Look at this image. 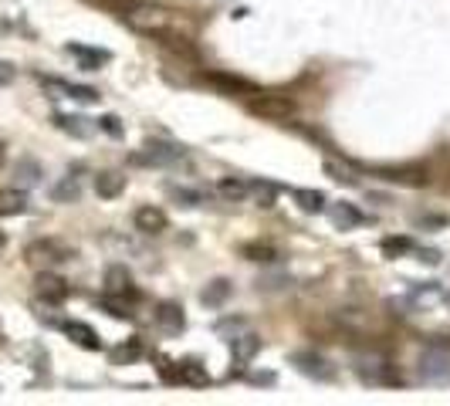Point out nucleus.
Returning a JSON list of instances; mask_svg holds the SVG:
<instances>
[{
    "mask_svg": "<svg viewBox=\"0 0 450 406\" xmlns=\"http://www.w3.org/2000/svg\"><path fill=\"white\" fill-rule=\"evenodd\" d=\"M41 88L51 92L54 99H78V102H99V92L95 88H85V85H72V81H61V78H44L38 75Z\"/></svg>",
    "mask_w": 450,
    "mask_h": 406,
    "instance_id": "nucleus-8",
    "label": "nucleus"
},
{
    "mask_svg": "<svg viewBox=\"0 0 450 406\" xmlns=\"http://www.w3.org/2000/svg\"><path fill=\"white\" fill-rule=\"evenodd\" d=\"M406 251H413L410 237H386V241H383V254H386V257H397V254H406Z\"/></svg>",
    "mask_w": 450,
    "mask_h": 406,
    "instance_id": "nucleus-30",
    "label": "nucleus"
},
{
    "mask_svg": "<svg viewBox=\"0 0 450 406\" xmlns=\"http://www.w3.org/2000/svg\"><path fill=\"white\" fill-rule=\"evenodd\" d=\"M108 3H129V7H133V3H139V0H108Z\"/></svg>",
    "mask_w": 450,
    "mask_h": 406,
    "instance_id": "nucleus-39",
    "label": "nucleus"
},
{
    "mask_svg": "<svg viewBox=\"0 0 450 406\" xmlns=\"http://www.w3.org/2000/svg\"><path fill=\"white\" fill-rule=\"evenodd\" d=\"M325 173H328V177L332 179H339V183H349V186H352V183H356V173H359V166H356V163H349V159H342V163H339V159H325Z\"/></svg>",
    "mask_w": 450,
    "mask_h": 406,
    "instance_id": "nucleus-20",
    "label": "nucleus"
},
{
    "mask_svg": "<svg viewBox=\"0 0 450 406\" xmlns=\"http://www.w3.org/2000/svg\"><path fill=\"white\" fill-rule=\"evenodd\" d=\"M292 366H298V373H305V376H312V380H318V382H332V380H335L332 362H328V359H322L318 352H294L292 355Z\"/></svg>",
    "mask_w": 450,
    "mask_h": 406,
    "instance_id": "nucleus-7",
    "label": "nucleus"
},
{
    "mask_svg": "<svg viewBox=\"0 0 450 406\" xmlns=\"http://www.w3.org/2000/svg\"><path fill=\"white\" fill-rule=\"evenodd\" d=\"M372 173H379L390 183H403V186H426L430 183V170L424 163H406V166H372Z\"/></svg>",
    "mask_w": 450,
    "mask_h": 406,
    "instance_id": "nucleus-5",
    "label": "nucleus"
},
{
    "mask_svg": "<svg viewBox=\"0 0 450 406\" xmlns=\"http://www.w3.org/2000/svg\"><path fill=\"white\" fill-rule=\"evenodd\" d=\"M51 197H54L58 203H72V200H78V197H81L78 179H75V177H65V179H61V183H58V186L51 190Z\"/></svg>",
    "mask_w": 450,
    "mask_h": 406,
    "instance_id": "nucleus-28",
    "label": "nucleus"
},
{
    "mask_svg": "<svg viewBox=\"0 0 450 406\" xmlns=\"http://www.w3.org/2000/svg\"><path fill=\"white\" fill-rule=\"evenodd\" d=\"M14 75H17V68H14L10 61H0V85H10Z\"/></svg>",
    "mask_w": 450,
    "mask_h": 406,
    "instance_id": "nucleus-35",
    "label": "nucleus"
},
{
    "mask_svg": "<svg viewBox=\"0 0 450 406\" xmlns=\"http://www.w3.org/2000/svg\"><path fill=\"white\" fill-rule=\"evenodd\" d=\"M68 54H75L81 65L88 68V72H95L99 65H106V61H112V54L108 51H102V48H85V44H68Z\"/></svg>",
    "mask_w": 450,
    "mask_h": 406,
    "instance_id": "nucleus-17",
    "label": "nucleus"
},
{
    "mask_svg": "<svg viewBox=\"0 0 450 406\" xmlns=\"http://www.w3.org/2000/svg\"><path fill=\"white\" fill-rule=\"evenodd\" d=\"M217 193L227 197V200H244V197H247V183H240V179H220V183H217Z\"/></svg>",
    "mask_w": 450,
    "mask_h": 406,
    "instance_id": "nucleus-29",
    "label": "nucleus"
},
{
    "mask_svg": "<svg viewBox=\"0 0 450 406\" xmlns=\"http://www.w3.org/2000/svg\"><path fill=\"white\" fill-rule=\"evenodd\" d=\"M106 295H115V298H135L133 275L126 271V264H108L106 268Z\"/></svg>",
    "mask_w": 450,
    "mask_h": 406,
    "instance_id": "nucleus-10",
    "label": "nucleus"
},
{
    "mask_svg": "<svg viewBox=\"0 0 450 406\" xmlns=\"http://www.w3.org/2000/svg\"><path fill=\"white\" fill-rule=\"evenodd\" d=\"M332 220H335V224H339V227L345 230V227H359V224H362L366 217H362V213H359L356 206H349V203H339V206L332 210Z\"/></svg>",
    "mask_w": 450,
    "mask_h": 406,
    "instance_id": "nucleus-27",
    "label": "nucleus"
},
{
    "mask_svg": "<svg viewBox=\"0 0 450 406\" xmlns=\"http://www.w3.org/2000/svg\"><path fill=\"white\" fill-rule=\"evenodd\" d=\"M3 247H7V234L0 230V251H3Z\"/></svg>",
    "mask_w": 450,
    "mask_h": 406,
    "instance_id": "nucleus-38",
    "label": "nucleus"
},
{
    "mask_svg": "<svg viewBox=\"0 0 450 406\" xmlns=\"http://www.w3.org/2000/svg\"><path fill=\"white\" fill-rule=\"evenodd\" d=\"M61 329H65V335H68L72 342H78L81 349H92V352H95V349H102V342H99V335H95V332L88 329L85 322H65Z\"/></svg>",
    "mask_w": 450,
    "mask_h": 406,
    "instance_id": "nucleus-16",
    "label": "nucleus"
},
{
    "mask_svg": "<svg viewBox=\"0 0 450 406\" xmlns=\"http://www.w3.org/2000/svg\"><path fill=\"white\" fill-rule=\"evenodd\" d=\"M231 298V281L227 278H217V281H210L203 291H200V302L203 304H210V308H217V304H224Z\"/></svg>",
    "mask_w": 450,
    "mask_h": 406,
    "instance_id": "nucleus-19",
    "label": "nucleus"
},
{
    "mask_svg": "<svg viewBox=\"0 0 450 406\" xmlns=\"http://www.w3.org/2000/svg\"><path fill=\"white\" fill-rule=\"evenodd\" d=\"M244 257L247 261H261V264H274V261H281V251L278 247H271V244H244Z\"/></svg>",
    "mask_w": 450,
    "mask_h": 406,
    "instance_id": "nucleus-25",
    "label": "nucleus"
},
{
    "mask_svg": "<svg viewBox=\"0 0 450 406\" xmlns=\"http://www.w3.org/2000/svg\"><path fill=\"white\" fill-rule=\"evenodd\" d=\"M133 224H135V230H142V234H162V230L169 227V217H166L159 206H139Z\"/></svg>",
    "mask_w": 450,
    "mask_h": 406,
    "instance_id": "nucleus-13",
    "label": "nucleus"
},
{
    "mask_svg": "<svg viewBox=\"0 0 450 406\" xmlns=\"http://www.w3.org/2000/svg\"><path fill=\"white\" fill-rule=\"evenodd\" d=\"M142 349H146V346H142V339H133L129 346L115 349V352H112V359H115V362H122V359L129 362V359H135V355H142Z\"/></svg>",
    "mask_w": 450,
    "mask_h": 406,
    "instance_id": "nucleus-31",
    "label": "nucleus"
},
{
    "mask_svg": "<svg viewBox=\"0 0 450 406\" xmlns=\"http://www.w3.org/2000/svg\"><path fill=\"white\" fill-rule=\"evenodd\" d=\"M34 288H38V298H44V302H65L68 295H72V288H68V281L51 275V271H41L38 281H34Z\"/></svg>",
    "mask_w": 450,
    "mask_h": 406,
    "instance_id": "nucleus-11",
    "label": "nucleus"
},
{
    "mask_svg": "<svg viewBox=\"0 0 450 406\" xmlns=\"http://www.w3.org/2000/svg\"><path fill=\"white\" fill-rule=\"evenodd\" d=\"M420 376L424 382H450V359L440 349L420 355Z\"/></svg>",
    "mask_w": 450,
    "mask_h": 406,
    "instance_id": "nucleus-9",
    "label": "nucleus"
},
{
    "mask_svg": "<svg viewBox=\"0 0 450 406\" xmlns=\"http://www.w3.org/2000/svg\"><path fill=\"white\" fill-rule=\"evenodd\" d=\"M247 108L254 112V115H261L267 122H288L294 115V102L288 95H278V92H261V95H254V99L247 102Z\"/></svg>",
    "mask_w": 450,
    "mask_h": 406,
    "instance_id": "nucleus-4",
    "label": "nucleus"
},
{
    "mask_svg": "<svg viewBox=\"0 0 450 406\" xmlns=\"http://www.w3.org/2000/svg\"><path fill=\"white\" fill-rule=\"evenodd\" d=\"M292 197L305 213H322L325 210V193H318V190H292Z\"/></svg>",
    "mask_w": 450,
    "mask_h": 406,
    "instance_id": "nucleus-23",
    "label": "nucleus"
},
{
    "mask_svg": "<svg viewBox=\"0 0 450 406\" xmlns=\"http://www.w3.org/2000/svg\"><path fill=\"white\" fill-rule=\"evenodd\" d=\"M447 304H450V295H447Z\"/></svg>",
    "mask_w": 450,
    "mask_h": 406,
    "instance_id": "nucleus-40",
    "label": "nucleus"
},
{
    "mask_svg": "<svg viewBox=\"0 0 450 406\" xmlns=\"http://www.w3.org/2000/svg\"><path fill=\"white\" fill-rule=\"evenodd\" d=\"M153 318H156V325L162 332H169V335H176V332H183L186 318H183V308L176 302H159L156 311H153Z\"/></svg>",
    "mask_w": 450,
    "mask_h": 406,
    "instance_id": "nucleus-12",
    "label": "nucleus"
},
{
    "mask_svg": "<svg viewBox=\"0 0 450 406\" xmlns=\"http://www.w3.org/2000/svg\"><path fill=\"white\" fill-rule=\"evenodd\" d=\"M126 24L139 31V34H149V38H159V34H166V31H173L176 24V17L169 14V10H162V7H146V3H133L126 14Z\"/></svg>",
    "mask_w": 450,
    "mask_h": 406,
    "instance_id": "nucleus-1",
    "label": "nucleus"
},
{
    "mask_svg": "<svg viewBox=\"0 0 450 406\" xmlns=\"http://www.w3.org/2000/svg\"><path fill=\"white\" fill-rule=\"evenodd\" d=\"M169 193H173L176 200H183V206H200V203H203V197H200V193H193V190H183V186H173Z\"/></svg>",
    "mask_w": 450,
    "mask_h": 406,
    "instance_id": "nucleus-33",
    "label": "nucleus"
},
{
    "mask_svg": "<svg viewBox=\"0 0 450 406\" xmlns=\"http://www.w3.org/2000/svg\"><path fill=\"white\" fill-rule=\"evenodd\" d=\"M14 177H17V186L24 190V186H38L41 183V166L34 163V159H21L17 166H14Z\"/></svg>",
    "mask_w": 450,
    "mask_h": 406,
    "instance_id": "nucleus-22",
    "label": "nucleus"
},
{
    "mask_svg": "<svg viewBox=\"0 0 450 406\" xmlns=\"http://www.w3.org/2000/svg\"><path fill=\"white\" fill-rule=\"evenodd\" d=\"M352 369H356V376L366 382V386H397V382H399L397 366H393L386 355H379V352L356 355Z\"/></svg>",
    "mask_w": 450,
    "mask_h": 406,
    "instance_id": "nucleus-2",
    "label": "nucleus"
},
{
    "mask_svg": "<svg viewBox=\"0 0 450 406\" xmlns=\"http://www.w3.org/2000/svg\"><path fill=\"white\" fill-rule=\"evenodd\" d=\"M183 159V146H169V143H146L142 152H135L133 163H149V166H173Z\"/></svg>",
    "mask_w": 450,
    "mask_h": 406,
    "instance_id": "nucleus-6",
    "label": "nucleus"
},
{
    "mask_svg": "<svg viewBox=\"0 0 450 406\" xmlns=\"http://www.w3.org/2000/svg\"><path fill=\"white\" fill-rule=\"evenodd\" d=\"M417 254H420V261H426V264H440V251H433V247H426V251L420 247Z\"/></svg>",
    "mask_w": 450,
    "mask_h": 406,
    "instance_id": "nucleus-36",
    "label": "nucleus"
},
{
    "mask_svg": "<svg viewBox=\"0 0 450 406\" xmlns=\"http://www.w3.org/2000/svg\"><path fill=\"white\" fill-rule=\"evenodd\" d=\"M207 81L217 85V88H227V92H254L251 81H244V78H238V75H224V72H210Z\"/></svg>",
    "mask_w": 450,
    "mask_h": 406,
    "instance_id": "nucleus-26",
    "label": "nucleus"
},
{
    "mask_svg": "<svg viewBox=\"0 0 450 406\" xmlns=\"http://www.w3.org/2000/svg\"><path fill=\"white\" fill-rule=\"evenodd\" d=\"M99 126L106 129L108 136H122V126H119V119H115V115H102V119H99Z\"/></svg>",
    "mask_w": 450,
    "mask_h": 406,
    "instance_id": "nucleus-34",
    "label": "nucleus"
},
{
    "mask_svg": "<svg viewBox=\"0 0 450 406\" xmlns=\"http://www.w3.org/2000/svg\"><path fill=\"white\" fill-rule=\"evenodd\" d=\"M231 349H234V355H238L240 362H247L251 355L261 349V339L251 335V332H244V335H238V339H231Z\"/></svg>",
    "mask_w": 450,
    "mask_h": 406,
    "instance_id": "nucleus-24",
    "label": "nucleus"
},
{
    "mask_svg": "<svg viewBox=\"0 0 450 406\" xmlns=\"http://www.w3.org/2000/svg\"><path fill=\"white\" fill-rule=\"evenodd\" d=\"M24 257L31 268H51V264H61V261H72L75 257V247H68L65 241H58V237H41V241H34V244H27L24 247Z\"/></svg>",
    "mask_w": 450,
    "mask_h": 406,
    "instance_id": "nucleus-3",
    "label": "nucleus"
},
{
    "mask_svg": "<svg viewBox=\"0 0 450 406\" xmlns=\"http://www.w3.org/2000/svg\"><path fill=\"white\" fill-rule=\"evenodd\" d=\"M31 200H27V193L21 186H7V190H0V217H17V213H24Z\"/></svg>",
    "mask_w": 450,
    "mask_h": 406,
    "instance_id": "nucleus-14",
    "label": "nucleus"
},
{
    "mask_svg": "<svg viewBox=\"0 0 450 406\" xmlns=\"http://www.w3.org/2000/svg\"><path fill=\"white\" fill-rule=\"evenodd\" d=\"M180 382H186V386H207L210 373L197 359H186V362H180Z\"/></svg>",
    "mask_w": 450,
    "mask_h": 406,
    "instance_id": "nucleus-21",
    "label": "nucleus"
},
{
    "mask_svg": "<svg viewBox=\"0 0 450 406\" xmlns=\"http://www.w3.org/2000/svg\"><path fill=\"white\" fill-rule=\"evenodd\" d=\"M122 190H126V177L115 173V170H108V173H99V177H95V193H99L102 200H115Z\"/></svg>",
    "mask_w": 450,
    "mask_h": 406,
    "instance_id": "nucleus-15",
    "label": "nucleus"
},
{
    "mask_svg": "<svg viewBox=\"0 0 450 406\" xmlns=\"http://www.w3.org/2000/svg\"><path fill=\"white\" fill-rule=\"evenodd\" d=\"M3 166H7V146L0 143V170H3Z\"/></svg>",
    "mask_w": 450,
    "mask_h": 406,
    "instance_id": "nucleus-37",
    "label": "nucleus"
},
{
    "mask_svg": "<svg viewBox=\"0 0 450 406\" xmlns=\"http://www.w3.org/2000/svg\"><path fill=\"white\" fill-rule=\"evenodd\" d=\"M247 186H251V190L258 193L261 206H274V193H278V190H274L271 183H247Z\"/></svg>",
    "mask_w": 450,
    "mask_h": 406,
    "instance_id": "nucleus-32",
    "label": "nucleus"
},
{
    "mask_svg": "<svg viewBox=\"0 0 450 406\" xmlns=\"http://www.w3.org/2000/svg\"><path fill=\"white\" fill-rule=\"evenodd\" d=\"M54 126L61 129V132H72V136H78V139H88L95 126L85 119V115H54Z\"/></svg>",
    "mask_w": 450,
    "mask_h": 406,
    "instance_id": "nucleus-18",
    "label": "nucleus"
}]
</instances>
